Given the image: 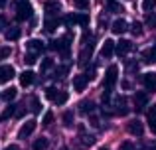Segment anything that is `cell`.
<instances>
[{
    "mask_svg": "<svg viewBox=\"0 0 156 150\" xmlns=\"http://www.w3.org/2000/svg\"><path fill=\"white\" fill-rule=\"evenodd\" d=\"M32 16H34V8L30 0H16V20L24 22V20H30Z\"/></svg>",
    "mask_w": 156,
    "mask_h": 150,
    "instance_id": "1",
    "label": "cell"
},
{
    "mask_svg": "<svg viewBox=\"0 0 156 150\" xmlns=\"http://www.w3.org/2000/svg\"><path fill=\"white\" fill-rule=\"evenodd\" d=\"M117 79H119V67L117 65H109V67H107V71H105V77H103V85H105L107 93L115 87Z\"/></svg>",
    "mask_w": 156,
    "mask_h": 150,
    "instance_id": "2",
    "label": "cell"
},
{
    "mask_svg": "<svg viewBox=\"0 0 156 150\" xmlns=\"http://www.w3.org/2000/svg\"><path fill=\"white\" fill-rule=\"evenodd\" d=\"M146 105H148V95H146L144 91H136L134 93V111L142 113Z\"/></svg>",
    "mask_w": 156,
    "mask_h": 150,
    "instance_id": "3",
    "label": "cell"
},
{
    "mask_svg": "<svg viewBox=\"0 0 156 150\" xmlns=\"http://www.w3.org/2000/svg\"><path fill=\"white\" fill-rule=\"evenodd\" d=\"M117 51V42H113V40H105L103 42V46H101V58H105V59H109V58H113V54Z\"/></svg>",
    "mask_w": 156,
    "mask_h": 150,
    "instance_id": "4",
    "label": "cell"
},
{
    "mask_svg": "<svg viewBox=\"0 0 156 150\" xmlns=\"http://www.w3.org/2000/svg\"><path fill=\"white\" fill-rule=\"evenodd\" d=\"M142 85L148 93H154L156 91V73L154 71H148V73L142 75Z\"/></svg>",
    "mask_w": 156,
    "mask_h": 150,
    "instance_id": "5",
    "label": "cell"
},
{
    "mask_svg": "<svg viewBox=\"0 0 156 150\" xmlns=\"http://www.w3.org/2000/svg\"><path fill=\"white\" fill-rule=\"evenodd\" d=\"M126 131H129V134L142 136V132H144V124H142L138 119H134V120H130V123L126 124Z\"/></svg>",
    "mask_w": 156,
    "mask_h": 150,
    "instance_id": "6",
    "label": "cell"
},
{
    "mask_svg": "<svg viewBox=\"0 0 156 150\" xmlns=\"http://www.w3.org/2000/svg\"><path fill=\"white\" fill-rule=\"evenodd\" d=\"M91 55H93V44H85V47L79 51V65H89Z\"/></svg>",
    "mask_w": 156,
    "mask_h": 150,
    "instance_id": "7",
    "label": "cell"
},
{
    "mask_svg": "<svg viewBox=\"0 0 156 150\" xmlns=\"http://www.w3.org/2000/svg\"><path fill=\"white\" fill-rule=\"evenodd\" d=\"M34 128H36V120H34V119L26 120V123L22 124V128L18 131V138H28V136L34 132Z\"/></svg>",
    "mask_w": 156,
    "mask_h": 150,
    "instance_id": "8",
    "label": "cell"
},
{
    "mask_svg": "<svg viewBox=\"0 0 156 150\" xmlns=\"http://www.w3.org/2000/svg\"><path fill=\"white\" fill-rule=\"evenodd\" d=\"M115 105H117V115L119 117H125L126 113H129V103H126V97L125 95H117Z\"/></svg>",
    "mask_w": 156,
    "mask_h": 150,
    "instance_id": "9",
    "label": "cell"
},
{
    "mask_svg": "<svg viewBox=\"0 0 156 150\" xmlns=\"http://www.w3.org/2000/svg\"><path fill=\"white\" fill-rule=\"evenodd\" d=\"M44 10H46V14H48V18H53V16L57 14V12H61V4L57 2V0H50V2H46L44 4Z\"/></svg>",
    "mask_w": 156,
    "mask_h": 150,
    "instance_id": "10",
    "label": "cell"
},
{
    "mask_svg": "<svg viewBox=\"0 0 156 150\" xmlns=\"http://www.w3.org/2000/svg\"><path fill=\"white\" fill-rule=\"evenodd\" d=\"M87 83H89V79L85 75H75V77H73V91H77V93L85 91Z\"/></svg>",
    "mask_w": 156,
    "mask_h": 150,
    "instance_id": "11",
    "label": "cell"
},
{
    "mask_svg": "<svg viewBox=\"0 0 156 150\" xmlns=\"http://www.w3.org/2000/svg\"><path fill=\"white\" fill-rule=\"evenodd\" d=\"M14 77V67L12 65H0V83H8Z\"/></svg>",
    "mask_w": 156,
    "mask_h": 150,
    "instance_id": "12",
    "label": "cell"
},
{
    "mask_svg": "<svg viewBox=\"0 0 156 150\" xmlns=\"http://www.w3.org/2000/svg\"><path fill=\"white\" fill-rule=\"evenodd\" d=\"M34 81H36L34 71L26 69L24 73H20V85H22V87H30V85H34Z\"/></svg>",
    "mask_w": 156,
    "mask_h": 150,
    "instance_id": "13",
    "label": "cell"
},
{
    "mask_svg": "<svg viewBox=\"0 0 156 150\" xmlns=\"http://www.w3.org/2000/svg\"><path fill=\"white\" fill-rule=\"evenodd\" d=\"M146 119H148V127H150V131H152V134H156V105L148 107Z\"/></svg>",
    "mask_w": 156,
    "mask_h": 150,
    "instance_id": "14",
    "label": "cell"
},
{
    "mask_svg": "<svg viewBox=\"0 0 156 150\" xmlns=\"http://www.w3.org/2000/svg\"><path fill=\"white\" fill-rule=\"evenodd\" d=\"M26 46H28V50H30L32 54H40V51H44V47H46L42 40H28Z\"/></svg>",
    "mask_w": 156,
    "mask_h": 150,
    "instance_id": "15",
    "label": "cell"
},
{
    "mask_svg": "<svg viewBox=\"0 0 156 150\" xmlns=\"http://www.w3.org/2000/svg\"><path fill=\"white\" fill-rule=\"evenodd\" d=\"M130 47H133V46H130V42H126V40H121V42H117V51H115V54L122 58V55H126V54L130 51Z\"/></svg>",
    "mask_w": 156,
    "mask_h": 150,
    "instance_id": "16",
    "label": "cell"
},
{
    "mask_svg": "<svg viewBox=\"0 0 156 150\" xmlns=\"http://www.w3.org/2000/svg\"><path fill=\"white\" fill-rule=\"evenodd\" d=\"M126 28H129V26H126V22L122 18H119V20H115V22H113L111 30H113V34H125Z\"/></svg>",
    "mask_w": 156,
    "mask_h": 150,
    "instance_id": "17",
    "label": "cell"
},
{
    "mask_svg": "<svg viewBox=\"0 0 156 150\" xmlns=\"http://www.w3.org/2000/svg\"><path fill=\"white\" fill-rule=\"evenodd\" d=\"M50 146V140L46 138V136H40V138L34 140V144H32V150H46Z\"/></svg>",
    "mask_w": 156,
    "mask_h": 150,
    "instance_id": "18",
    "label": "cell"
},
{
    "mask_svg": "<svg viewBox=\"0 0 156 150\" xmlns=\"http://www.w3.org/2000/svg\"><path fill=\"white\" fill-rule=\"evenodd\" d=\"M79 111L83 113V115H91V113L95 111V103H93V101H83V103H79Z\"/></svg>",
    "mask_w": 156,
    "mask_h": 150,
    "instance_id": "19",
    "label": "cell"
},
{
    "mask_svg": "<svg viewBox=\"0 0 156 150\" xmlns=\"http://www.w3.org/2000/svg\"><path fill=\"white\" fill-rule=\"evenodd\" d=\"M22 36V32H20V28H8L6 30V38L10 40V42H16V40Z\"/></svg>",
    "mask_w": 156,
    "mask_h": 150,
    "instance_id": "20",
    "label": "cell"
},
{
    "mask_svg": "<svg viewBox=\"0 0 156 150\" xmlns=\"http://www.w3.org/2000/svg\"><path fill=\"white\" fill-rule=\"evenodd\" d=\"M142 58H144L146 63H156V46H152L148 51H144V55H142Z\"/></svg>",
    "mask_w": 156,
    "mask_h": 150,
    "instance_id": "21",
    "label": "cell"
},
{
    "mask_svg": "<svg viewBox=\"0 0 156 150\" xmlns=\"http://www.w3.org/2000/svg\"><path fill=\"white\" fill-rule=\"evenodd\" d=\"M16 95H18V91H16L14 87H8L6 91L2 93V99H4V101H8V103H10V101H14V99H16Z\"/></svg>",
    "mask_w": 156,
    "mask_h": 150,
    "instance_id": "22",
    "label": "cell"
},
{
    "mask_svg": "<svg viewBox=\"0 0 156 150\" xmlns=\"http://www.w3.org/2000/svg\"><path fill=\"white\" fill-rule=\"evenodd\" d=\"M57 26H59V20H57V18H51V20H46V24H44V30L50 34V32H53Z\"/></svg>",
    "mask_w": 156,
    "mask_h": 150,
    "instance_id": "23",
    "label": "cell"
},
{
    "mask_svg": "<svg viewBox=\"0 0 156 150\" xmlns=\"http://www.w3.org/2000/svg\"><path fill=\"white\" fill-rule=\"evenodd\" d=\"M105 2H107V10L109 12H122V6L117 0H105Z\"/></svg>",
    "mask_w": 156,
    "mask_h": 150,
    "instance_id": "24",
    "label": "cell"
},
{
    "mask_svg": "<svg viewBox=\"0 0 156 150\" xmlns=\"http://www.w3.org/2000/svg\"><path fill=\"white\" fill-rule=\"evenodd\" d=\"M14 113H16V107H14V105H8V107L4 109V113L0 115V120H8L12 115H14Z\"/></svg>",
    "mask_w": 156,
    "mask_h": 150,
    "instance_id": "25",
    "label": "cell"
},
{
    "mask_svg": "<svg viewBox=\"0 0 156 150\" xmlns=\"http://www.w3.org/2000/svg\"><path fill=\"white\" fill-rule=\"evenodd\" d=\"M75 24H79V26L87 28V26H89V16L85 14V12H83V14H77V16H75Z\"/></svg>",
    "mask_w": 156,
    "mask_h": 150,
    "instance_id": "26",
    "label": "cell"
},
{
    "mask_svg": "<svg viewBox=\"0 0 156 150\" xmlns=\"http://www.w3.org/2000/svg\"><path fill=\"white\" fill-rule=\"evenodd\" d=\"M140 8H142L144 12H152L154 8H156V0H142Z\"/></svg>",
    "mask_w": 156,
    "mask_h": 150,
    "instance_id": "27",
    "label": "cell"
},
{
    "mask_svg": "<svg viewBox=\"0 0 156 150\" xmlns=\"http://www.w3.org/2000/svg\"><path fill=\"white\" fill-rule=\"evenodd\" d=\"M53 67V59H50V58H46L42 61V65H40V71H42V73H46V71H50Z\"/></svg>",
    "mask_w": 156,
    "mask_h": 150,
    "instance_id": "28",
    "label": "cell"
},
{
    "mask_svg": "<svg viewBox=\"0 0 156 150\" xmlns=\"http://www.w3.org/2000/svg\"><path fill=\"white\" fill-rule=\"evenodd\" d=\"M67 99H69V97H67V93H65V91H59L53 103H55V105H65V103H67Z\"/></svg>",
    "mask_w": 156,
    "mask_h": 150,
    "instance_id": "29",
    "label": "cell"
},
{
    "mask_svg": "<svg viewBox=\"0 0 156 150\" xmlns=\"http://www.w3.org/2000/svg\"><path fill=\"white\" fill-rule=\"evenodd\" d=\"M53 119H55V117H53V113H51V111L44 113V119H42V124H44V127H50V124L53 123Z\"/></svg>",
    "mask_w": 156,
    "mask_h": 150,
    "instance_id": "30",
    "label": "cell"
},
{
    "mask_svg": "<svg viewBox=\"0 0 156 150\" xmlns=\"http://www.w3.org/2000/svg\"><path fill=\"white\" fill-rule=\"evenodd\" d=\"M57 93H59V89H55V87H48V89H46V99H50V101H55Z\"/></svg>",
    "mask_w": 156,
    "mask_h": 150,
    "instance_id": "31",
    "label": "cell"
},
{
    "mask_svg": "<svg viewBox=\"0 0 156 150\" xmlns=\"http://www.w3.org/2000/svg\"><path fill=\"white\" fill-rule=\"evenodd\" d=\"M71 124H73V113L65 111L63 113V127H71Z\"/></svg>",
    "mask_w": 156,
    "mask_h": 150,
    "instance_id": "32",
    "label": "cell"
},
{
    "mask_svg": "<svg viewBox=\"0 0 156 150\" xmlns=\"http://www.w3.org/2000/svg\"><path fill=\"white\" fill-rule=\"evenodd\" d=\"M130 32H133L134 36H140V34H142V24H140V22H133V26H130Z\"/></svg>",
    "mask_w": 156,
    "mask_h": 150,
    "instance_id": "33",
    "label": "cell"
},
{
    "mask_svg": "<svg viewBox=\"0 0 156 150\" xmlns=\"http://www.w3.org/2000/svg\"><path fill=\"white\" fill-rule=\"evenodd\" d=\"M85 77H87L89 81L95 79V77H97V65H89V69H87V73H85Z\"/></svg>",
    "mask_w": 156,
    "mask_h": 150,
    "instance_id": "34",
    "label": "cell"
},
{
    "mask_svg": "<svg viewBox=\"0 0 156 150\" xmlns=\"http://www.w3.org/2000/svg\"><path fill=\"white\" fill-rule=\"evenodd\" d=\"M73 4H75V8H79V10H87L89 8V0H73Z\"/></svg>",
    "mask_w": 156,
    "mask_h": 150,
    "instance_id": "35",
    "label": "cell"
},
{
    "mask_svg": "<svg viewBox=\"0 0 156 150\" xmlns=\"http://www.w3.org/2000/svg\"><path fill=\"white\" fill-rule=\"evenodd\" d=\"M36 58H38V54H32V51H28L26 58H24V61H26L28 65H34V63H36Z\"/></svg>",
    "mask_w": 156,
    "mask_h": 150,
    "instance_id": "36",
    "label": "cell"
},
{
    "mask_svg": "<svg viewBox=\"0 0 156 150\" xmlns=\"http://www.w3.org/2000/svg\"><path fill=\"white\" fill-rule=\"evenodd\" d=\"M10 54H12V51H10V47H0V61H2V59H6Z\"/></svg>",
    "mask_w": 156,
    "mask_h": 150,
    "instance_id": "37",
    "label": "cell"
},
{
    "mask_svg": "<svg viewBox=\"0 0 156 150\" xmlns=\"http://www.w3.org/2000/svg\"><path fill=\"white\" fill-rule=\"evenodd\" d=\"M69 71V67L67 65H61V67H57V71H55V77H63L65 73Z\"/></svg>",
    "mask_w": 156,
    "mask_h": 150,
    "instance_id": "38",
    "label": "cell"
},
{
    "mask_svg": "<svg viewBox=\"0 0 156 150\" xmlns=\"http://www.w3.org/2000/svg\"><path fill=\"white\" fill-rule=\"evenodd\" d=\"M32 111L34 113H42V103H40V101H32Z\"/></svg>",
    "mask_w": 156,
    "mask_h": 150,
    "instance_id": "39",
    "label": "cell"
},
{
    "mask_svg": "<svg viewBox=\"0 0 156 150\" xmlns=\"http://www.w3.org/2000/svg\"><path fill=\"white\" fill-rule=\"evenodd\" d=\"M8 20H6V16H0V32L2 30H8Z\"/></svg>",
    "mask_w": 156,
    "mask_h": 150,
    "instance_id": "40",
    "label": "cell"
},
{
    "mask_svg": "<svg viewBox=\"0 0 156 150\" xmlns=\"http://www.w3.org/2000/svg\"><path fill=\"white\" fill-rule=\"evenodd\" d=\"M65 24H67V26H73V24H75V16L73 14H69V16H65V20H63Z\"/></svg>",
    "mask_w": 156,
    "mask_h": 150,
    "instance_id": "41",
    "label": "cell"
},
{
    "mask_svg": "<svg viewBox=\"0 0 156 150\" xmlns=\"http://www.w3.org/2000/svg\"><path fill=\"white\" fill-rule=\"evenodd\" d=\"M83 144H85V146H91V144H93V136L91 134H85L83 136Z\"/></svg>",
    "mask_w": 156,
    "mask_h": 150,
    "instance_id": "42",
    "label": "cell"
},
{
    "mask_svg": "<svg viewBox=\"0 0 156 150\" xmlns=\"http://www.w3.org/2000/svg\"><path fill=\"white\" fill-rule=\"evenodd\" d=\"M146 24H148V26H156V16H154V14H148V18H146Z\"/></svg>",
    "mask_w": 156,
    "mask_h": 150,
    "instance_id": "43",
    "label": "cell"
},
{
    "mask_svg": "<svg viewBox=\"0 0 156 150\" xmlns=\"http://www.w3.org/2000/svg\"><path fill=\"white\" fill-rule=\"evenodd\" d=\"M121 150H134V146H133L130 142H122V144H121Z\"/></svg>",
    "mask_w": 156,
    "mask_h": 150,
    "instance_id": "44",
    "label": "cell"
},
{
    "mask_svg": "<svg viewBox=\"0 0 156 150\" xmlns=\"http://www.w3.org/2000/svg\"><path fill=\"white\" fill-rule=\"evenodd\" d=\"M6 150H18V146H14V144H12V146H8Z\"/></svg>",
    "mask_w": 156,
    "mask_h": 150,
    "instance_id": "45",
    "label": "cell"
},
{
    "mask_svg": "<svg viewBox=\"0 0 156 150\" xmlns=\"http://www.w3.org/2000/svg\"><path fill=\"white\" fill-rule=\"evenodd\" d=\"M4 4H6V0H0V8H2V6H4Z\"/></svg>",
    "mask_w": 156,
    "mask_h": 150,
    "instance_id": "46",
    "label": "cell"
},
{
    "mask_svg": "<svg viewBox=\"0 0 156 150\" xmlns=\"http://www.w3.org/2000/svg\"><path fill=\"white\" fill-rule=\"evenodd\" d=\"M61 150H67V148H61Z\"/></svg>",
    "mask_w": 156,
    "mask_h": 150,
    "instance_id": "47",
    "label": "cell"
},
{
    "mask_svg": "<svg viewBox=\"0 0 156 150\" xmlns=\"http://www.w3.org/2000/svg\"><path fill=\"white\" fill-rule=\"evenodd\" d=\"M152 150H156V146H154V148H152Z\"/></svg>",
    "mask_w": 156,
    "mask_h": 150,
    "instance_id": "48",
    "label": "cell"
}]
</instances>
